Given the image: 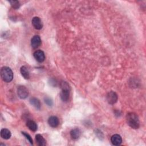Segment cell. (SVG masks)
<instances>
[{"label": "cell", "mask_w": 146, "mask_h": 146, "mask_svg": "<svg viewBox=\"0 0 146 146\" xmlns=\"http://www.w3.org/2000/svg\"><path fill=\"white\" fill-rule=\"evenodd\" d=\"M128 125L133 129H137L140 127V121L137 115L134 112H129L126 115Z\"/></svg>", "instance_id": "obj_1"}, {"label": "cell", "mask_w": 146, "mask_h": 146, "mask_svg": "<svg viewBox=\"0 0 146 146\" xmlns=\"http://www.w3.org/2000/svg\"><path fill=\"white\" fill-rule=\"evenodd\" d=\"M61 88V92L60 93V97L61 100L64 102L68 101L70 98V87L68 83L65 81H62L60 83Z\"/></svg>", "instance_id": "obj_2"}, {"label": "cell", "mask_w": 146, "mask_h": 146, "mask_svg": "<svg viewBox=\"0 0 146 146\" xmlns=\"http://www.w3.org/2000/svg\"><path fill=\"white\" fill-rule=\"evenodd\" d=\"M1 76L4 82L9 83L13 79V72L10 67L4 66L1 68Z\"/></svg>", "instance_id": "obj_3"}, {"label": "cell", "mask_w": 146, "mask_h": 146, "mask_svg": "<svg viewBox=\"0 0 146 146\" xmlns=\"http://www.w3.org/2000/svg\"><path fill=\"white\" fill-rule=\"evenodd\" d=\"M17 94L19 98L25 99L27 98L29 95V91L25 86H19L17 89Z\"/></svg>", "instance_id": "obj_4"}, {"label": "cell", "mask_w": 146, "mask_h": 146, "mask_svg": "<svg viewBox=\"0 0 146 146\" xmlns=\"http://www.w3.org/2000/svg\"><path fill=\"white\" fill-rule=\"evenodd\" d=\"M106 98L109 104H113L117 102L118 97H117V95L115 92L111 91L109 92H108V94H107Z\"/></svg>", "instance_id": "obj_5"}, {"label": "cell", "mask_w": 146, "mask_h": 146, "mask_svg": "<svg viewBox=\"0 0 146 146\" xmlns=\"http://www.w3.org/2000/svg\"><path fill=\"white\" fill-rule=\"evenodd\" d=\"M34 58L39 63L43 62L45 59V55L43 51L42 50H36L33 54Z\"/></svg>", "instance_id": "obj_6"}, {"label": "cell", "mask_w": 146, "mask_h": 146, "mask_svg": "<svg viewBox=\"0 0 146 146\" xmlns=\"http://www.w3.org/2000/svg\"><path fill=\"white\" fill-rule=\"evenodd\" d=\"M32 25L36 30H40L43 27V23L40 18L38 17H34L32 19Z\"/></svg>", "instance_id": "obj_7"}, {"label": "cell", "mask_w": 146, "mask_h": 146, "mask_svg": "<svg viewBox=\"0 0 146 146\" xmlns=\"http://www.w3.org/2000/svg\"><path fill=\"white\" fill-rule=\"evenodd\" d=\"M41 44V39L38 35H34L31 39V45L33 48H38Z\"/></svg>", "instance_id": "obj_8"}, {"label": "cell", "mask_w": 146, "mask_h": 146, "mask_svg": "<svg viewBox=\"0 0 146 146\" xmlns=\"http://www.w3.org/2000/svg\"><path fill=\"white\" fill-rule=\"evenodd\" d=\"M111 141L114 145H119L121 144L122 139L120 135L118 134H115L111 136Z\"/></svg>", "instance_id": "obj_9"}, {"label": "cell", "mask_w": 146, "mask_h": 146, "mask_svg": "<svg viewBox=\"0 0 146 146\" xmlns=\"http://www.w3.org/2000/svg\"><path fill=\"white\" fill-rule=\"evenodd\" d=\"M81 133L82 132L80 129L78 128H74L70 131V136L72 139L75 140L78 139L80 137V136H81Z\"/></svg>", "instance_id": "obj_10"}, {"label": "cell", "mask_w": 146, "mask_h": 146, "mask_svg": "<svg viewBox=\"0 0 146 146\" xmlns=\"http://www.w3.org/2000/svg\"><path fill=\"white\" fill-rule=\"evenodd\" d=\"M48 123L50 127L55 128L59 125V119L55 116H51L48 119Z\"/></svg>", "instance_id": "obj_11"}, {"label": "cell", "mask_w": 146, "mask_h": 146, "mask_svg": "<svg viewBox=\"0 0 146 146\" xmlns=\"http://www.w3.org/2000/svg\"><path fill=\"white\" fill-rule=\"evenodd\" d=\"M0 133H1V137L5 140L9 139L11 136V132L10 131V130H9L8 129H6V128L2 129L1 130Z\"/></svg>", "instance_id": "obj_12"}, {"label": "cell", "mask_w": 146, "mask_h": 146, "mask_svg": "<svg viewBox=\"0 0 146 146\" xmlns=\"http://www.w3.org/2000/svg\"><path fill=\"white\" fill-rule=\"evenodd\" d=\"M35 140L39 146H44L46 145V141L40 134L35 135Z\"/></svg>", "instance_id": "obj_13"}, {"label": "cell", "mask_w": 146, "mask_h": 146, "mask_svg": "<svg viewBox=\"0 0 146 146\" xmlns=\"http://www.w3.org/2000/svg\"><path fill=\"white\" fill-rule=\"evenodd\" d=\"M30 104L33 106L35 108L38 109V110H40V107H41V104L40 102L39 101V100L38 99H37L35 97H33L31 98H30Z\"/></svg>", "instance_id": "obj_14"}, {"label": "cell", "mask_w": 146, "mask_h": 146, "mask_svg": "<svg viewBox=\"0 0 146 146\" xmlns=\"http://www.w3.org/2000/svg\"><path fill=\"white\" fill-rule=\"evenodd\" d=\"M26 126L29 128V129H30L31 131H32L33 132L36 131L38 129V125H37L36 123L32 120H29L27 121Z\"/></svg>", "instance_id": "obj_15"}, {"label": "cell", "mask_w": 146, "mask_h": 146, "mask_svg": "<svg viewBox=\"0 0 146 146\" xmlns=\"http://www.w3.org/2000/svg\"><path fill=\"white\" fill-rule=\"evenodd\" d=\"M20 72L22 75V76L25 79H29L30 78V72L27 68L23 66L20 68Z\"/></svg>", "instance_id": "obj_16"}, {"label": "cell", "mask_w": 146, "mask_h": 146, "mask_svg": "<svg viewBox=\"0 0 146 146\" xmlns=\"http://www.w3.org/2000/svg\"><path fill=\"white\" fill-rule=\"evenodd\" d=\"M11 7L14 9H18L19 8L21 5L18 1H9Z\"/></svg>", "instance_id": "obj_17"}, {"label": "cell", "mask_w": 146, "mask_h": 146, "mask_svg": "<svg viewBox=\"0 0 146 146\" xmlns=\"http://www.w3.org/2000/svg\"><path fill=\"white\" fill-rule=\"evenodd\" d=\"M21 133H22V134L26 137V139L29 141V143L31 144H33V139H32V137H31V136L29 134V133H26V132H21Z\"/></svg>", "instance_id": "obj_18"}, {"label": "cell", "mask_w": 146, "mask_h": 146, "mask_svg": "<svg viewBox=\"0 0 146 146\" xmlns=\"http://www.w3.org/2000/svg\"><path fill=\"white\" fill-rule=\"evenodd\" d=\"M44 103L48 106H52L53 104V102L52 100V99L51 98H50L49 97H45L44 98Z\"/></svg>", "instance_id": "obj_19"}]
</instances>
